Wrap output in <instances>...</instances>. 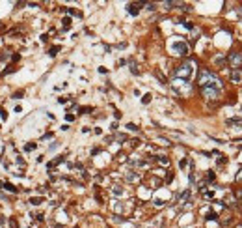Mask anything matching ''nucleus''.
Returning <instances> with one entry per match:
<instances>
[{
    "label": "nucleus",
    "instance_id": "f257e3e1",
    "mask_svg": "<svg viewBox=\"0 0 242 228\" xmlns=\"http://www.w3.org/2000/svg\"><path fill=\"white\" fill-rule=\"evenodd\" d=\"M198 84L203 88H214V90H222V81L218 79L212 71L209 69H201L199 75H198Z\"/></svg>",
    "mask_w": 242,
    "mask_h": 228
},
{
    "label": "nucleus",
    "instance_id": "f03ea898",
    "mask_svg": "<svg viewBox=\"0 0 242 228\" xmlns=\"http://www.w3.org/2000/svg\"><path fill=\"white\" fill-rule=\"evenodd\" d=\"M192 71H194V67H192V64L190 62H184V64H181L177 69L173 71V77L175 79H179V81H188L190 79V75H192Z\"/></svg>",
    "mask_w": 242,
    "mask_h": 228
},
{
    "label": "nucleus",
    "instance_id": "7ed1b4c3",
    "mask_svg": "<svg viewBox=\"0 0 242 228\" xmlns=\"http://www.w3.org/2000/svg\"><path fill=\"white\" fill-rule=\"evenodd\" d=\"M172 51H173L175 54H179V56H184V54L188 53V45H186L184 41H177V43L172 45Z\"/></svg>",
    "mask_w": 242,
    "mask_h": 228
},
{
    "label": "nucleus",
    "instance_id": "20e7f679",
    "mask_svg": "<svg viewBox=\"0 0 242 228\" xmlns=\"http://www.w3.org/2000/svg\"><path fill=\"white\" fill-rule=\"evenodd\" d=\"M201 94H203V97H207V99H218V97H220V90H214V88H203V90H201Z\"/></svg>",
    "mask_w": 242,
    "mask_h": 228
},
{
    "label": "nucleus",
    "instance_id": "39448f33",
    "mask_svg": "<svg viewBox=\"0 0 242 228\" xmlns=\"http://www.w3.org/2000/svg\"><path fill=\"white\" fill-rule=\"evenodd\" d=\"M229 62H231L235 67L242 65V54H240L238 51H231V53H229Z\"/></svg>",
    "mask_w": 242,
    "mask_h": 228
},
{
    "label": "nucleus",
    "instance_id": "423d86ee",
    "mask_svg": "<svg viewBox=\"0 0 242 228\" xmlns=\"http://www.w3.org/2000/svg\"><path fill=\"white\" fill-rule=\"evenodd\" d=\"M231 81H233L235 84H240V82H242V71L238 69V67H235V69L231 71Z\"/></svg>",
    "mask_w": 242,
    "mask_h": 228
},
{
    "label": "nucleus",
    "instance_id": "0eeeda50",
    "mask_svg": "<svg viewBox=\"0 0 242 228\" xmlns=\"http://www.w3.org/2000/svg\"><path fill=\"white\" fill-rule=\"evenodd\" d=\"M138 8H140V4H129V6H127V10H129L130 15H138V11H140Z\"/></svg>",
    "mask_w": 242,
    "mask_h": 228
},
{
    "label": "nucleus",
    "instance_id": "6e6552de",
    "mask_svg": "<svg viewBox=\"0 0 242 228\" xmlns=\"http://www.w3.org/2000/svg\"><path fill=\"white\" fill-rule=\"evenodd\" d=\"M125 178H127L129 181H138V179H140V176H138L136 172H132V170H129V172L125 174Z\"/></svg>",
    "mask_w": 242,
    "mask_h": 228
},
{
    "label": "nucleus",
    "instance_id": "1a4fd4ad",
    "mask_svg": "<svg viewBox=\"0 0 242 228\" xmlns=\"http://www.w3.org/2000/svg\"><path fill=\"white\" fill-rule=\"evenodd\" d=\"M155 159H157V161H158L160 165H164V167H168V165H169V159H168L166 155H157Z\"/></svg>",
    "mask_w": 242,
    "mask_h": 228
},
{
    "label": "nucleus",
    "instance_id": "9d476101",
    "mask_svg": "<svg viewBox=\"0 0 242 228\" xmlns=\"http://www.w3.org/2000/svg\"><path fill=\"white\" fill-rule=\"evenodd\" d=\"M30 204H32V206H39V204H43V196H32Z\"/></svg>",
    "mask_w": 242,
    "mask_h": 228
},
{
    "label": "nucleus",
    "instance_id": "9b49d317",
    "mask_svg": "<svg viewBox=\"0 0 242 228\" xmlns=\"http://www.w3.org/2000/svg\"><path fill=\"white\" fill-rule=\"evenodd\" d=\"M2 189H8V191H9V193H13V195L17 193V187H15V185H11V183H8V181L4 183V187H2Z\"/></svg>",
    "mask_w": 242,
    "mask_h": 228
},
{
    "label": "nucleus",
    "instance_id": "f8f14e48",
    "mask_svg": "<svg viewBox=\"0 0 242 228\" xmlns=\"http://www.w3.org/2000/svg\"><path fill=\"white\" fill-rule=\"evenodd\" d=\"M227 125L231 127V125H242V120H238V118H231V120H227Z\"/></svg>",
    "mask_w": 242,
    "mask_h": 228
},
{
    "label": "nucleus",
    "instance_id": "ddd939ff",
    "mask_svg": "<svg viewBox=\"0 0 242 228\" xmlns=\"http://www.w3.org/2000/svg\"><path fill=\"white\" fill-rule=\"evenodd\" d=\"M112 193H114V195H117V196H121V195H123V189H121V185H114Z\"/></svg>",
    "mask_w": 242,
    "mask_h": 228
},
{
    "label": "nucleus",
    "instance_id": "4468645a",
    "mask_svg": "<svg viewBox=\"0 0 242 228\" xmlns=\"http://www.w3.org/2000/svg\"><path fill=\"white\" fill-rule=\"evenodd\" d=\"M214 64H216V65H225V58L216 56V58H214Z\"/></svg>",
    "mask_w": 242,
    "mask_h": 228
},
{
    "label": "nucleus",
    "instance_id": "2eb2a0df",
    "mask_svg": "<svg viewBox=\"0 0 242 228\" xmlns=\"http://www.w3.org/2000/svg\"><path fill=\"white\" fill-rule=\"evenodd\" d=\"M155 75H157V77L160 79V82H162V84H168V81H166V77H164V75H162L160 71H155Z\"/></svg>",
    "mask_w": 242,
    "mask_h": 228
},
{
    "label": "nucleus",
    "instance_id": "dca6fc26",
    "mask_svg": "<svg viewBox=\"0 0 242 228\" xmlns=\"http://www.w3.org/2000/svg\"><path fill=\"white\" fill-rule=\"evenodd\" d=\"M205 219H207V221H216V219H218V215H216V213H212V211H209Z\"/></svg>",
    "mask_w": 242,
    "mask_h": 228
},
{
    "label": "nucleus",
    "instance_id": "f3484780",
    "mask_svg": "<svg viewBox=\"0 0 242 228\" xmlns=\"http://www.w3.org/2000/svg\"><path fill=\"white\" fill-rule=\"evenodd\" d=\"M130 71H132L134 75H140V71H138V65H136L134 62H130Z\"/></svg>",
    "mask_w": 242,
    "mask_h": 228
},
{
    "label": "nucleus",
    "instance_id": "a211bd4d",
    "mask_svg": "<svg viewBox=\"0 0 242 228\" xmlns=\"http://www.w3.org/2000/svg\"><path fill=\"white\" fill-rule=\"evenodd\" d=\"M149 101H151V94H145V96L142 97V103H143V105H147Z\"/></svg>",
    "mask_w": 242,
    "mask_h": 228
},
{
    "label": "nucleus",
    "instance_id": "6ab92c4d",
    "mask_svg": "<svg viewBox=\"0 0 242 228\" xmlns=\"http://www.w3.org/2000/svg\"><path fill=\"white\" fill-rule=\"evenodd\" d=\"M58 51H60V47L56 45V47H52L51 51H48V54H51V56H56V54H58Z\"/></svg>",
    "mask_w": 242,
    "mask_h": 228
},
{
    "label": "nucleus",
    "instance_id": "aec40b11",
    "mask_svg": "<svg viewBox=\"0 0 242 228\" xmlns=\"http://www.w3.org/2000/svg\"><path fill=\"white\" fill-rule=\"evenodd\" d=\"M69 26H71V19H69V17H65V19H63V28L67 30Z\"/></svg>",
    "mask_w": 242,
    "mask_h": 228
},
{
    "label": "nucleus",
    "instance_id": "412c9836",
    "mask_svg": "<svg viewBox=\"0 0 242 228\" xmlns=\"http://www.w3.org/2000/svg\"><path fill=\"white\" fill-rule=\"evenodd\" d=\"M127 129L129 131H138V125L136 124H127Z\"/></svg>",
    "mask_w": 242,
    "mask_h": 228
},
{
    "label": "nucleus",
    "instance_id": "4be33fe9",
    "mask_svg": "<svg viewBox=\"0 0 242 228\" xmlns=\"http://www.w3.org/2000/svg\"><path fill=\"white\" fill-rule=\"evenodd\" d=\"M22 96H24V92H22V90H21V92H15V94H13V99H21Z\"/></svg>",
    "mask_w": 242,
    "mask_h": 228
},
{
    "label": "nucleus",
    "instance_id": "5701e85b",
    "mask_svg": "<svg viewBox=\"0 0 242 228\" xmlns=\"http://www.w3.org/2000/svg\"><path fill=\"white\" fill-rule=\"evenodd\" d=\"M0 116H2V118H4V120H6V118H8V112H6V110H4V108H2V107H0Z\"/></svg>",
    "mask_w": 242,
    "mask_h": 228
},
{
    "label": "nucleus",
    "instance_id": "b1692460",
    "mask_svg": "<svg viewBox=\"0 0 242 228\" xmlns=\"http://www.w3.org/2000/svg\"><path fill=\"white\" fill-rule=\"evenodd\" d=\"M80 112H82V114H86V112H91V107H82V108H80Z\"/></svg>",
    "mask_w": 242,
    "mask_h": 228
},
{
    "label": "nucleus",
    "instance_id": "393cba45",
    "mask_svg": "<svg viewBox=\"0 0 242 228\" xmlns=\"http://www.w3.org/2000/svg\"><path fill=\"white\" fill-rule=\"evenodd\" d=\"M207 179H209V181H212V179H214V172H212V170H209V174H207Z\"/></svg>",
    "mask_w": 242,
    "mask_h": 228
},
{
    "label": "nucleus",
    "instance_id": "a878e982",
    "mask_svg": "<svg viewBox=\"0 0 242 228\" xmlns=\"http://www.w3.org/2000/svg\"><path fill=\"white\" fill-rule=\"evenodd\" d=\"M186 163H188V159H181V163H179V167H181V168H184V167H186Z\"/></svg>",
    "mask_w": 242,
    "mask_h": 228
},
{
    "label": "nucleus",
    "instance_id": "bb28decb",
    "mask_svg": "<svg viewBox=\"0 0 242 228\" xmlns=\"http://www.w3.org/2000/svg\"><path fill=\"white\" fill-rule=\"evenodd\" d=\"M34 148H36V144H28V146H26V148H24V150H26V151H32Z\"/></svg>",
    "mask_w": 242,
    "mask_h": 228
},
{
    "label": "nucleus",
    "instance_id": "cd10ccee",
    "mask_svg": "<svg viewBox=\"0 0 242 228\" xmlns=\"http://www.w3.org/2000/svg\"><path fill=\"white\" fill-rule=\"evenodd\" d=\"M9 224H11V228H17V221L15 219H9Z\"/></svg>",
    "mask_w": 242,
    "mask_h": 228
},
{
    "label": "nucleus",
    "instance_id": "c85d7f7f",
    "mask_svg": "<svg viewBox=\"0 0 242 228\" xmlns=\"http://www.w3.org/2000/svg\"><path fill=\"white\" fill-rule=\"evenodd\" d=\"M236 198H238V200L242 202V191H236Z\"/></svg>",
    "mask_w": 242,
    "mask_h": 228
},
{
    "label": "nucleus",
    "instance_id": "c756f323",
    "mask_svg": "<svg viewBox=\"0 0 242 228\" xmlns=\"http://www.w3.org/2000/svg\"><path fill=\"white\" fill-rule=\"evenodd\" d=\"M236 179H238V181L242 179V170H240V174H236Z\"/></svg>",
    "mask_w": 242,
    "mask_h": 228
}]
</instances>
